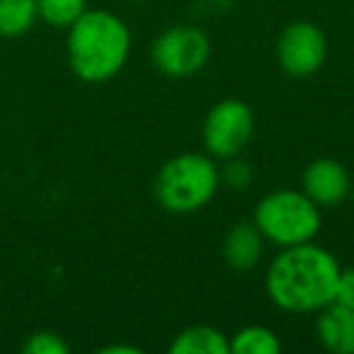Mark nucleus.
<instances>
[{"label": "nucleus", "instance_id": "nucleus-6", "mask_svg": "<svg viewBox=\"0 0 354 354\" xmlns=\"http://www.w3.org/2000/svg\"><path fill=\"white\" fill-rule=\"evenodd\" d=\"M255 133V112L245 100H218L207 112L202 124L204 148L216 160L241 156Z\"/></svg>", "mask_w": 354, "mask_h": 354}, {"label": "nucleus", "instance_id": "nucleus-2", "mask_svg": "<svg viewBox=\"0 0 354 354\" xmlns=\"http://www.w3.org/2000/svg\"><path fill=\"white\" fill-rule=\"evenodd\" d=\"M131 30L109 10H85L66 37V59L75 78L100 85L117 78L131 56Z\"/></svg>", "mask_w": 354, "mask_h": 354}, {"label": "nucleus", "instance_id": "nucleus-4", "mask_svg": "<svg viewBox=\"0 0 354 354\" xmlns=\"http://www.w3.org/2000/svg\"><path fill=\"white\" fill-rule=\"evenodd\" d=\"M252 221L260 228L265 243L277 248H291L315 241L323 228L320 207L301 189H274L257 202Z\"/></svg>", "mask_w": 354, "mask_h": 354}, {"label": "nucleus", "instance_id": "nucleus-18", "mask_svg": "<svg viewBox=\"0 0 354 354\" xmlns=\"http://www.w3.org/2000/svg\"><path fill=\"white\" fill-rule=\"evenodd\" d=\"M100 354H141V349L133 347V344H104V347H100Z\"/></svg>", "mask_w": 354, "mask_h": 354}, {"label": "nucleus", "instance_id": "nucleus-15", "mask_svg": "<svg viewBox=\"0 0 354 354\" xmlns=\"http://www.w3.org/2000/svg\"><path fill=\"white\" fill-rule=\"evenodd\" d=\"M68 342L54 330H37L22 344L25 354H68Z\"/></svg>", "mask_w": 354, "mask_h": 354}, {"label": "nucleus", "instance_id": "nucleus-7", "mask_svg": "<svg viewBox=\"0 0 354 354\" xmlns=\"http://www.w3.org/2000/svg\"><path fill=\"white\" fill-rule=\"evenodd\" d=\"M277 64L291 78H310L325 66L328 39L310 20H294L277 37Z\"/></svg>", "mask_w": 354, "mask_h": 354}, {"label": "nucleus", "instance_id": "nucleus-1", "mask_svg": "<svg viewBox=\"0 0 354 354\" xmlns=\"http://www.w3.org/2000/svg\"><path fill=\"white\" fill-rule=\"evenodd\" d=\"M342 265L315 241L279 248V255L265 272L270 301L286 313H318L333 304Z\"/></svg>", "mask_w": 354, "mask_h": 354}, {"label": "nucleus", "instance_id": "nucleus-10", "mask_svg": "<svg viewBox=\"0 0 354 354\" xmlns=\"http://www.w3.org/2000/svg\"><path fill=\"white\" fill-rule=\"evenodd\" d=\"M315 337L330 354H354V310L347 306H323L315 315Z\"/></svg>", "mask_w": 354, "mask_h": 354}, {"label": "nucleus", "instance_id": "nucleus-5", "mask_svg": "<svg viewBox=\"0 0 354 354\" xmlns=\"http://www.w3.org/2000/svg\"><path fill=\"white\" fill-rule=\"evenodd\" d=\"M212 56V39L197 25H172L151 44V61L167 78L197 75Z\"/></svg>", "mask_w": 354, "mask_h": 354}, {"label": "nucleus", "instance_id": "nucleus-19", "mask_svg": "<svg viewBox=\"0 0 354 354\" xmlns=\"http://www.w3.org/2000/svg\"><path fill=\"white\" fill-rule=\"evenodd\" d=\"M127 3H146V0H127Z\"/></svg>", "mask_w": 354, "mask_h": 354}, {"label": "nucleus", "instance_id": "nucleus-9", "mask_svg": "<svg viewBox=\"0 0 354 354\" xmlns=\"http://www.w3.org/2000/svg\"><path fill=\"white\" fill-rule=\"evenodd\" d=\"M265 252V238L255 221H236L221 241V257L231 270L250 272L260 265Z\"/></svg>", "mask_w": 354, "mask_h": 354}, {"label": "nucleus", "instance_id": "nucleus-12", "mask_svg": "<svg viewBox=\"0 0 354 354\" xmlns=\"http://www.w3.org/2000/svg\"><path fill=\"white\" fill-rule=\"evenodd\" d=\"M231 354H279L281 339L267 325H245L228 337Z\"/></svg>", "mask_w": 354, "mask_h": 354}, {"label": "nucleus", "instance_id": "nucleus-17", "mask_svg": "<svg viewBox=\"0 0 354 354\" xmlns=\"http://www.w3.org/2000/svg\"><path fill=\"white\" fill-rule=\"evenodd\" d=\"M335 301L354 310V267H342L337 279V291H335Z\"/></svg>", "mask_w": 354, "mask_h": 354}, {"label": "nucleus", "instance_id": "nucleus-11", "mask_svg": "<svg viewBox=\"0 0 354 354\" xmlns=\"http://www.w3.org/2000/svg\"><path fill=\"white\" fill-rule=\"evenodd\" d=\"M170 354H231L228 349V335L207 323L189 325L172 337Z\"/></svg>", "mask_w": 354, "mask_h": 354}, {"label": "nucleus", "instance_id": "nucleus-8", "mask_svg": "<svg viewBox=\"0 0 354 354\" xmlns=\"http://www.w3.org/2000/svg\"><path fill=\"white\" fill-rule=\"evenodd\" d=\"M301 192L320 209H333L347 202L352 192V177L335 158H315L301 175Z\"/></svg>", "mask_w": 354, "mask_h": 354}, {"label": "nucleus", "instance_id": "nucleus-3", "mask_svg": "<svg viewBox=\"0 0 354 354\" xmlns=\"http://www.w3.org/2000/svg\"><path fill=\"white\" fill-rule=\"evenodd\" d=\"M221 187V167L209 153H177L165 160L153 180L158 207L170 214H194L209 207Z\"/></svg>", "mask_w": 354, "mask_h": 354}, {"label": "nucleus", "instance_id": "nucleus-16", "mask_svg": "<svg viewBox=\"0 0 354 354\" xmlns=\"http://www.w3.org/2000/svg\"><path fill=\"white\" fill-rule=\"evenodd\" d=\"M252 183V165L241 156H233L221 167V185L231 189H245Z\"/></svg>", "mask_w": 354, "mask_h": 354}, {"label": "nucleus", "instance_id": "nucleus-13", "mask_svg": "<svg viewBox=\"0 0 354 354\" xmlns=\"http://www.w3.org/2000/svg\"><path fill=\"white\" fill-rule=\"evenodd\" d=\"M37 20V0H0V37L27 35Z\"/></svg>", "mask_w": 354, "mask_h": 354}, {"label": "nucleus", "instance_id": "nucleus-14", "mask_svg": "<svg viewBox=\"0 0 354 354\" xmlns=\"http://www.w3.org/2000/svg\"><path fill=\"white\" fill-rule=\"evenodd\" d=\"M37 10L39 20L56 30H68L85 10H88V0H37Z\"/></svg>", "mask_w": 354, "mask_h": 354}]
</instances>
